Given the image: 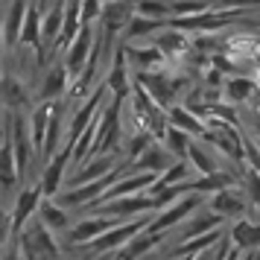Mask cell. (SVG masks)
Segmentation results:
<instances>
[{
    "label": "cell",
    "mask_w": 260,
    "mask_h": 260,
    "mask_svg": "<svg viewBox=\"0 0 260 260\" xmlns=\"http://www.w3.org/2000/svg\"><path fill=\"white\" fill-rule=\"evenodd\" d=\"M132 82L141 85L161 108L178 106L184 91H190V76L173 73V71H167V68L164 71H152V73H132Z\"/></svg>",
    "instance_id": "cell-1"
},
{
    "label": "cell",
    "mask_w": 260,
    "mask_h": 260,
    "mask_svg": "<svg viewBox=\"0 0 260 260\" xmlns=\"http://www.w3.org/2000/svg\"><path fill=\"white\" fill-rule=\"evenodd\" d=\"M24 260H64V248L59 246L56 234L50 231L47 225H41V219H29L24 225V231L15 237Z\"/></svg>",
    "instance_id": "cell-2"
},
{
    "label": "cell",
    "mask_w": 260,
    "mask_h": 260,
    "mask_svg": "<svg viewBox=\"0 0 260 260\" xmlns=\"http://www.w3.org/2000/svg\"><path fill=\"white\" fill-rule=\"evenodd\" d=\"M129 103H132V114H135V123L141 132H149L155 141L161 143L164 141L167 129H170V120H167V108H161L155 103L152 96L143 91L141 85L132 82V94H129Z\"/></svg>",
    "instance_id": "cell-3"
},
{
    "label": "cell",
    "mask_w": 260,
    "mask_h": 260,
    "mask_svg": "<svg viewBox=\"0 0 260 260\" xmlns=\"http://www.w3.org/2000/svg\"><path fill=\"white\" fill-rule=\"evenodd\" d=\"M205 205H208V196H202V193L181 196V199H176L173 205H167V208H161V211L155 213L146 231H152V234H173L178 225L184 222V219H190Z\"/></svg>",
    "instance_id": "cell-4"
},
{
    "label": "cell",
    "mask_w": 260,
    "mask_h": 260,
    "mask_svg": "<svg viewBox=\"0 0 260 260\" xmlns=\"http://www.w3.org/2000/svg\"><path fill=\"white\" fill-rule=\"evenodd\" d=\"M91 211H94L96 216H111V219H120V222H129V219H138L143 213L158 211V202H155L149 193H138V196H120V199L94 205Z\"/></svg>",
    "instance_id": "cell-5"
},
{
    "label": "cell",
    "mask_w": 260,
    "mask_h": 260,
    "mask_svg": "<svg viewBox=\"0 0 260 260\" xmlns=\"http://www.w3.org/2000/svg\"><path fill=\"white\" fill-rule=\"evenodd\" d=\"M71 161H73V146L71 143H61V149L44 164V173L38 178V187H41V196L44 199H56L61 193L64 178H68V170H71Z\"/></svg>",
    "instance_id": "cell-6"
},
{
    "label": "cell",
    "mask_w": 260,
    "mask_h": 260,
    "mask_svg": "<svg viewBox=\"0 0 260 260\" xmlns=\"http://www.w3.org/2000/svg\"><path fill=\"white\" fill-rule=\"evenodd\" d=\"M103 85L108 88V94L114 96V100H129L132 94V71H129V61H126V53H123V44H114L111 50V64H108V73Z\"/></svg>",
    "instance_id": "cell-7"
},
{
    "label": "cell",
    "mask_w": 260,
    "mask_h": 260,
    "mask_svg": "<svg viewBox=\"0 0 260 260\" xmlns=\"http://www.w3.org/2000/svg\"><path fill=\"white\" fill-rule=\"evenodd\" d=\"M9 146L15 152V164H18V176H26V167L32 161V141H29V123L21 111L9 114Z\"/></svg>",
    "instance_id": "cell-8"
},
{
    "label": "cell",
    "mask_w": 260,
    "mask_h": 260,
    "mask_svg": "<svg viewBox=\"0 0 260 260\" xmlns=\"http://www.w3.org/2000/svg\"><path fill=\"white\" fill-rule=\"evenodd\" d=\"M114 225H120V219H111V216H85V219L73 222L64 231V240H68L71 248H76V246L88 248V243H94L96 237H103L106 231H111Z\"/></svg>",
    "instance_id": "cell-9"
},
{
    "label": "cell",
    "mask_w": 260,
    "mask_h": 260,
    "mask_svg": "<svg viewBox=\"0 0 260 260\" xmlns=\"http://www.w3.org/2000/svg\"><path fill=\"white\" fill-rule=\"evenodd\" d=\"M120 164H123L120 155H96V158H88L85 164L73 167V173L64 178V184H68V190L71 187H82V184H88V181H96V178L108 176V173L117 170Z\"/></svg>",
    "instance_id": "cell-10"
},
{
    "label": "cell",
    "mask_w": 260,
    "mask_h": 260,
    "mask_svg": "<svg viewBox=\"0 0 260 260\" xmlns=\"http://www.w3.org/2000/svg\"><path fill=\"white\" fill-rule=\"evenodd\" d=\"M208 211H213L216 216H222L225 222H234V219H243L246 216L248 202L234 184V187H225L219 193H213L211 199H208Z\"/></svg>",
    "instance_id": "cell-11"
},
{
    "label": "cell",
    "mask_w": 260,
    "mask_h": 260,
    "mask_svg": "<svg viewBox=\"0 0 260 260\" xmlns=\"http://www.w3.org/2000/svg\"><path fill=\"white\" fill-rule=\"evenodd\" d=\"M123 53H126L132 73H152V71H164L167 68V59L152 44H123Z\"/></svg>",
    "instance_id": "cell-12"
},
{
    "label": "cell",
    "mask_w": 260,
    "mask_h": 260,
    "mask_svg": "<svg viewBox=\"0 0 260 260\" xmlns=\"http://www.w3.org/2000/svg\"><path fill=\"white\" fill-rule=\"evenodd\" d=\"M94 29H96V24L94 26H82V29H79V36H76V41L64 50L61 64L68 68L71 79H73V76H79L82 68L88 64V59H91V50H94Z\"/></svg>",
    "instance_id": "cell-13"
},
{
    "label": "cell",
    "mask_w": 260,
    "mask_h": 260,
    "mask_svg": "<svg viewBox=\"0 0 260 260\" xmlns=\"http://www.w3.org/2000/svg\"><path fill=\"white\" fill-rule=\"evenodd\" d=\"M216 228H225V219L216 216L213 211H208V205H205V208H199L190 219H184V222L178 225L173 234L178 237V243H184V240H196V237H202V234H211Z\"/></svg>",
    "instance_id": "cell-14"
},
{
    "label": "cell",
    "mask_w": 260,
    "mask_h": 260,
    "mask_svg": "<svg viewBox=\"0 0 260 260\" xmlns=\"http://www.w3.org/2000/svg\"><path fill=\"white\" fill-rule=\"evenodd\" d=\"M41 187L38 184H32V187H24L21 193H18V199H15V208L9 211V216H12V237H18L21 231H24V225L32 219L38 213V205H41Z\"/></svg>",
    "instance_id": "cell-15"
},
{
    "label": "cell",
    "mask_w": 260,
    "mask_h": 260,
    "mask_svg": "<svg viewBox=\"0 0 260 260\" xmlns=\"http://www.w3.org/2000/svg\"><path fill=\"white\" fill-rule=\"evenodd\" d=\"M152 47L161 50V56L167 59V68L170 61L181 59V56H190V36L181 32V29H173V26H164L152 36Z\"/></svg>",
    "instance_id": "cell-16"
},
{
    "label": "cell",
    "mask_w": 260,
    "mask_h": 260,
    "mask_svg": "<svg viewBox=\"0 0 260 260\" xmlns=\"http://www.w3.org/2000/svg\"><path fill=\"white\" fill-rule=\"evenodd\" d=\"M228 243H231L237 251H243V254L260 251V225L254 222V219H248V216L234 219L231 228H228Z\"/></svg>",
    "instance_id": "cell-17"
},
{
    "label": "cell",
    "mask_w": 260,
    "mask_h": 260,
    "mask_svg": "<svg viewBox=\"0 0 260 260\" xmlns=\"http://www.w3.org/2000/svg\"><path fill=\"white\" fill-rule=\"evenodd\" d=\"M68 88H71V73L64 64H53L44 79H41V88H38V103H56L61 96H68Z\"/></svg>",
    "instance_id": "cell-18"
},
{
    "label": "cell",
    "mask_w": 260,
    "mask_h": 260,
    "mask_svg": "<svg viewBox=\"0 0 260 260\" xmlns=\"http://www.w3.org/2000/svg\"><path fill=\"white\" fill-rule=\"evenodd\" d=\"M18 44L21 47H29L36 50L38 56V64H44V47H41V12H38L36 0L29 3V9H26V18H24V26H21V32H18Z\"/></svg>",
    "instance_id": "cell-19"
},
{
    "label": "cell",
    "mask_w": 260,
    "mask_h": 260,
    "mask_svg": "<svg viewBox=\"0 0 260 260\" xmlns=\"http://www.w3.org/2000/svg\"><path fill=\"white\" fill-rule=\"evenodd\" d=\"M257 91H260L257 79H248V76H243V73H234V76H225L219 96H222V103H228V106H237V103L254 100Z\"/></svg>",
    "instance_id": "cell-20"
},
{
    "label": "cell",
    "mask_w": 260,
    "mask_h": 260,
    "mask_svg": "<svg viewBox=\"0 0 260 260\" xmlns=\"http://www.w3.org/2000/svg\"><path fill=\"white\" fill-rule=\"evenodd\" d=\"M173 161H176V158L167 152L161 143H152L141 158H135L132 164H126V173H155V176H161Z\"/></svg>",
    "instance_id": "cell-21"
},
{
    "label": "cell",
    "mask_w": 260,
    "mask_h": 260,
    "mask_svg": "<svg viewBox=\"0 0 260 260\" xmlns=\"http://www.w3.org/2000/svg\"><path fill=\"white\" fill-rule=\"evenodd\" d=\"M61 24H64V0H56L47 12L41 15V47H44V56H47V50H56V44H59Z\"/></svg>",
    "instance_id": "cell-22"
},
{
    "label": "cell",
    "mask_w": 260,
    "mask_h": 260,
    "mask_svg": "<svg viewBox=\"0 0 260 260\" xmlns=\"http://www.w3.org/2000/svg\"><path fill=\"white\" fill-rule=\"evenodd\" d=\"M0 103H3V108L9 114L12 111H21L29 103V91H26V85L15 73H3L0 76Z\"/></svg>",
    "instance_id": "cell-23"
},
{
    "label": "cell",
    "mask_w": 260,
    "mask_h": 260,
    "mask_svg": "<svg viewBox=\"0 0 260 260\" xmlns=\"http://www.w3.org/2000/svg\"><path fill=\"white\" fill-rule=\"evenodd\" d=\"M36 219H41V225H47L53 234H64L71 228V211L61 208L56 199H41Z\"/></svg>",
    "instance_id": "cell-24"
},
{
    "label": "cell",
    "mask_w": 260,
    "mask_h": 260,
    "mask_svg": "<svg viewBox=\"0 0 260 260\" xmlns=\"http://www.w3.org/2000/svg\"><path fill=\"white\" fill-rule=\"evenodd\" d=\"M167 120H170V126H173V129H181L184 135L196 138V141H202V138H205V132H208V129H205V123H202V120L196 117L184 103L167 108Z\"/></svg>",
    "instance_id": "cell-25"
},
{
    "label": "cell",
    "mask_w": 260,
    "mask_h": 260,
    "mask_svg": "<svg viewBox=\"0 0 260 260\" xmlns=\"http://www.w3.org/2000/svg\"><path fill=\"white\" fill-rule=\"evenodd\" d=\"M59 103V100H56ZM56 103H38L32 108V114H29V141H32V149L41 152L44 149V138H47V126H50V117H53V108Z\"/></svg>",
    "instance_id": "cell-26"
},
{
    "label": "cell",
    "mask_w": 260,
    "mask_h": 260,
    "mask_svg": "<svg viewBox=\"0 0 260 260\" xmlns=\"http://www.w3.org/2000/svg\"><path fill=\"white\" fill-rule=\"evenodd\" d=\"M29 3H32V0H12V3H9V12L3 18V44L9 50L18 47V32H21V26H24Z\"/></svg>",
    "instance_id": "cell-27"
},
{
    "label": "cell",
    "mask_w": 260,
    "mask_h": 260,
    "mask_svg": "<svg viewBox=\"0 0 260 260\" xmlns=\"http://www.w3.org/2000/svg\"><path fill=\"white\" fill-rule=\"evenodd\" d=\"M225 228H216V231H211V234H202L196 237V240H184V243H178L176 248H173V254L170 257H193V254H199V251H208V248L219 246L225 240Z\"/></svg>",
    "instance_id": "cell-28"
},
{
    "label": "cell",
    "mask_w": 260,
    "mask_h": 260,
    "mask_svg": "<svg viewBox=\"0 0 260 260\" xmlns=\"http://www.w3.org/2000/svg\"><path fill=\"white\" fill-rule=\"evenodd\" d=\"M187 164H190V170H193L196 176H213V173L222 170V167L216 164V158L205 149V143L196 141V138H193L190 146H187Z\"/></svg>",
    "instance_id": "cell-29"
},
{
    "label": "cell",
    "mask_w": 260,
    "mask_h": 260,
    "mask_svg": "<svg viewBox=\"0 0 260 260\" xmlns=\"http://www.w3.org/2000/svg\"><path fill=\"white\" fill-rule=\"evenodd\" d=\"M164 26H167L164 21H152V18H143V15L135 12L126 24V29H123V36H120V44H135L138 38H149Z\"/></svg>",
    "instance_id": "cell-30"
},
{
    "label": "cell",
    "mask_w": 260,
    "mask_h": 260,
    "mask_svg": "<svg viewBox=\"0 0 260 260\" xmlns=\"http://www.w3.org/2000/svg\"><path fill=\"white\" fill-rule=\"evenodd\" d=\"M18 164H15V152L12 146H9V141L0 143V187L9 190L15 187V181H18Z\"/></svg>",
    "instance_id": "cell-31"
},
{
    "label": "cell",
    "mask_w": 260,
    "mask_h": 260,
    "mask_svg": "<svg viewBox=\"0 0 260 260\" xmlns=\"http://www.w3.org/2000/svg\"><path fill=\"white\" fill-rule=\"evenodd\" d=\"M190 135H184L181 129H167V135H164V141H161V146H164L167 152L173 155L176 161H187V146H190Z\"/></svg>",
    "instance_id": "cell-32"
},
{
    "label": "cell",
    "mask_w": 260,
    "mask_h": 260,
    "mask_svg": "<svg viewBox=\"0 0 260 260\" xmlns=\"http://www.w3.org/2000/svg\"><path fill=\"white\" fill-rule=\"evenodd\" d=\"M135 12L143 18H152V21H170V0H138L135 3Z\"/></svg>",
    "instance_id": "cell-33"
},
{
    "label": "cell",
    "mask_w": 260,
    "mask_h": 260,
    "mask_svg": "<svg viewBox=\"0 0 260 260\" xmlns=\"http://www.w3.org/2000/svg\"><path fill=\"white\" fill-rule=\"evenodd\" d=\"M103 15V3L100 0H79V24L82 26H94Z\"/></svg>",
    "instance_id": "cell-34"
},
{
    "label": "cell",
    "mask_w": 260,
    "mask_h": 260,
    "mask_svg": "<svg viewBox=\"0 0 260 260\" xmlns=\"http://www.w3.org/2000/svg\"><path fill=\"white\" fill-rule=\"evenodd\" d=\"M246 190H248V199L260 208V173H254L251 167L246 170Z\"/></svg>",
    "instance_id": "cell-35"
},
{
    "label": "cell",
    "mask_w": 260,
    "mask_h": 260,
    "mask_svg": "<svg viewBox=\"0 0 260 260\" xmlns=\"http://www.w3.org/2000/svg\"><path fill=\"white\" fill-rule=\"evenodd\" d=\"M9 240H12V216H9V211L0 208V251L9 246Z\"/></svg>",
    "instance_id": "cell-36"
},
{
    "label": "cell",
    "mask_w": 260,
    "mask_h": 260,
    "mask_svg": "<svg viewBox=\"0 0 260 260\" xmlns=\"http://www.w3.org/2000/svg\"><path fill=\"white\" fill-rule=\"evenodd\" d=\"M0 260H24V254H21V246H18V240H9V246L0 251Z\"/></svg>",
    "instance_id": "cell-37"
},
{
    "label": "cell",
    "mask_w": 260,
    "mask_h": 260,
    "mask_svg": "<svg viewBox=\"0 0 260 260\" xmlns=\"http://www.w3.org/2000/svg\"><path fill=\"white\" fill-rule=\"evenodd\" d=\"M56 0H36V6H38V12H47L50 6H53Z\"/></svg>",
    "instance_id": "cell-38"
},
{
    "label": "cell",
    "mask_w": 260,
    "mask_h": 260,
    "mask_svg": "<svg viewBox=\"0 0 260 260\" xmlns=\"http://www.w3.org/2000/svg\"><path fill=\"white\" fill-rule=\"evenodd\" d=\"M6 50V44H3V21H0V53Z\"/></svg>",
    "instance_id": "cell-39"
},
{
    "label": "cell",
    "mask_w": 260,
    "mask_h": 260,
    "mask_svg": "<svg viewBox=\"0 0 260 260\" xmlns=\"http://www.w3.org/2000/svg\"><path fill=\"white\" fill-rule=\"evenodd\" d=\"M254 64H257V85H260V56L254 59Z\"/></svg>",
    "instance_id": "cell-40"
},
{
    "label": "cell",
    "mask_w": 260,
    "mask_h": 260,
    "mask_svg": "<svg viewBox=\"0 0 260 260\" xmlns=\"http://www.w3.org/2000/svg\"><path fill=\"white\" fill-rule=\"evenodd\" d=\"M100 3H103V6H111V3H120V0H100Z\"/></svg>",
    "instance_id": "cell-41"
},
{
    "label": "cell",
    "mask_w": 260,
    "mask_h": 260,
    "mask_svg": "<svg viewBox=\"0 0 260 260\" xmlns=\"http://www.w3.org/2000/svg\"><path fill=\"white\" fill-rule=\"evenodd\" d=\"M254 146H257V152H260V138H254Z\"/></svg>",
    "instance_id": "cell-42"
},
{
    "label": "cell",
    "mask_w": 260,
    "mask_h": 260,
    "mask_svg": "<svg viewBox=\"0 0 260 260\" xmlns=\"http://www.w3.org/2000/svg\"><path fill=\"white\" fill-rule=\"evenodd\" d=\"M0 141H3V123H0Z\"/></svg>",
    "instance_id": "cell-43"
},
{
    "label": "cell",
    "mask_w": 260,
    "mask_h": 260,
    "mask_svg": "<svg viewBox=\"0 0 260 260\" xmlns=\"http://www.w3.org/2000/svg\"><path fill=\"white\" fill-rule=\"evenodd\" d=\"M64 3H79V0H64Z\"/></svg>",
    "instance_id": "cell-44"
}]
</instances>
